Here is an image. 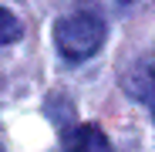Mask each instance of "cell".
Here are the masks:
<instances>
[{
  "label": "cell",
  "mask_w": 155,
  "mask_h": 152,
  "mask_svg": "<svg viewBox=\"0 0 155 152\" xmlns=\"http://www.w3.org/2000/svg\"><path fill=\"white\" fill-rule=\"evenodd\" d=\"M54 41H58V51L68 61H84V58H91L94 51L105 44V20L94 10L81 7V10H74V14L58 20Z\"/></svg>",
  "instance_id": "1"
},
{
  "label": "cell",
  "mask_w": 155,
  "mask_h": 152,
  "mask_svg": "<svg viewBox=\"0 0 155 152\" xmlns=\"http://www.w3.org/2000/svg\"><path fill=\"white\" fill-rule=\"evenodd\" d=\"M121 85H125V91L132 95V98L145 101V105H148V112H152V118H155V54L138 58L132 68L125 71Z\"/></svg>",
  "instance_id": "2"
},
{
  "label": "cell",
  "mask_w": 155,
  "mask_h": 152,
  "mask_svg": "<svg viewBox=\"0 0 155 152\" xmlns=\"http://www.w3.org/2000/svg\"><path fill=\"white\" fill-rule=\"evenodd\" d=\"M61 152H111V142L98 125L84 122V125H74V129L64 132Z\"/></svg>",
  "instance_id": "3"
},
{
  "label": "cell",
  "mask_w": 155,
  "mask_h": 152,
  "mask_svg": "<svg viewBox=\"0 0 155 152\" xmlns=\"http://www.w3.org/2000/svg\"><path fill=\"white\" fill-rule=\"evenodd\" d=\"M20 34H24L20 20H17L10 10L0 7V44H14V41H20Z\"/></svg>",
  "instance_id": "4"
},
{
  "label": "cell",
  "mask_w": 155,
  "mask_h": 152,
  "mask_svg": "<svg viewBox=\"0 0 155 152\" xmlns=\"http://www.w3.org/2000/svg\"><path fill=\"white\" fill-rule=\"evenodd\" d=\"M121 7H138V4H145V0H118Z\"/></svg>",
  "instance_id": "5"
}]
</instances>
